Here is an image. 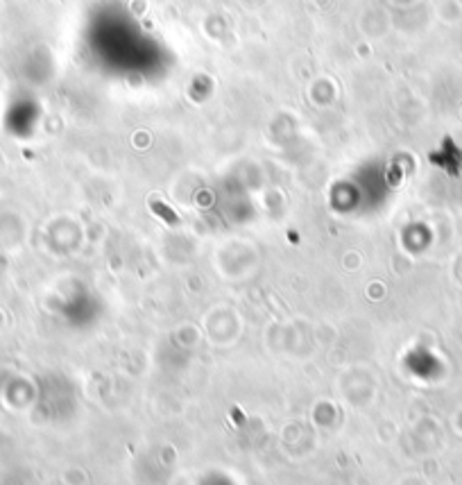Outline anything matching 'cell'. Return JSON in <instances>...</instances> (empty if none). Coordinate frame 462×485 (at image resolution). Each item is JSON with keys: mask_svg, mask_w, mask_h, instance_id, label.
Instances as JSON below:
<instances>
[{"mask_svg": "<svg viewBox=\"0 0 462 485\" xmlns=\"http://www.w3.org/2000/svg\"><path fill=\"white\" fill-rule=\"evenodd\" d=\"M152 211H154V213H159L161 218H165V220H168L170 225H179V218L174 216V213L170 211V209L165 206L163 202H152Z\"/></svg>", "mask_w": 462, "mask_h": 485, "instance_id": "1", "label": "cell"}]
</instances>
